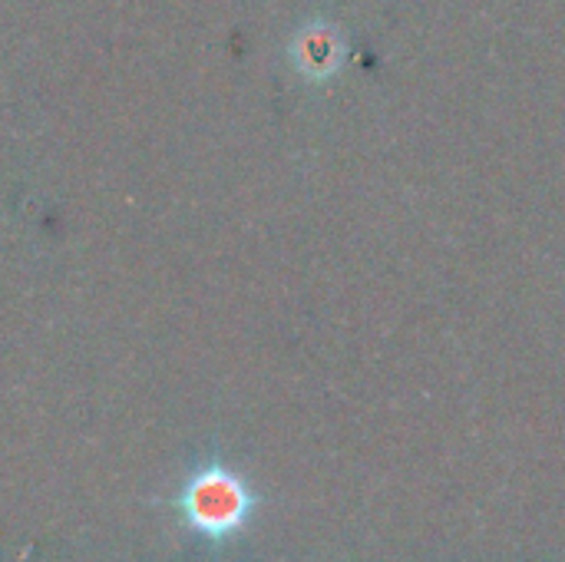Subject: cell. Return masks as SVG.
<instances>
[{
    "label": "cell",
    "mask_w": 565,
    "mask_h": 562,
    "mask_svg": "<svg viewBox=\"0 0 565 562\" xmlns=\"http://www.w3.org/2000/svg\"><path fill=\"white\" fill-rule=\"evenodd\" d=\"M262 503L265 500L255 484L222 454H205L192 460L172 497L162 500V507L172 510L192 543L215 556L232 550V543L248 533Z\"/></svg>",
    "instance_id": "6da1fadb"
},
{
    "label": "cell",
    "mask_w": 565,
    "mask_h": 562,
    "mask_svg": "<svg viewBox=\"0 0 565 562\" xmlns=\"http://www.w3.org/2000/svg\"><path fill=\"white\" fill-rule=\"evenodd\" d=\"M291 60L311 79L328 76L334 70V63H338V40H334V33L328 26H321V23L305 26L295 36V43H291Z\"/></svg>",
    "instance_id": "7a4b0ae2"
}]
</instances>
